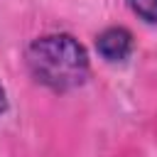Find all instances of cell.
<instances>
[{"instance_id": "3957f363", "label": "cell", "mask_w": 157, "mask_h": 157, "mask_svg": "<svg viewBox=\"0 0 157 157\" xmlns=\"http://www.w3.org/2000/svg\"><path fill=\"white\" fill-rule=\"evenodd\" d=\"M128 5L147 25H157V0H128Z\"/></svg>"}, {"instance_id": "7a4b0ae2", "label": "cell", "mask_w": 157, "mask_h": 157, "mask_svg": "<svg viewBox=\"0 0 157 157\" xmlns=\"http://www.w3.org/2000/svg\"><path fill=\"white\" fill-rule=\"evenodd\" d=\"M96 49L98 54L115 64V61H125L132 54V34L125 27H105L98 37H96Z\"/></svg>"}, {"instance_id": "277c9868", "label": "cell", "mask_w": 157, "mask_h": 157, "mask_svg": "<svg viewBox=\"0 0 157 157\" xmlns=\"http://www.w3.org/2000/svg\"><path fill=\"white\" fill-rule=\"evenodd\" d=\"M5 110H7V96H5V88L0 83V113H5Z\"/></svg>"}, {"instance_id": "6da1fadb", "label": "cell", "mask_w": 157, "mask_h": 157, "mask_svg": "<svg viewBox=\"0 0 157 157\" xmlns=\"http://www.w3.org/2000/svg\"><path fill=\"white\" fill-rule=\"evenodd\" d=\"M25 61L37 83L52 91H71L88 78V54L71 34H44L37 37L27 52Z\"/></svg>"}]
</instances>
